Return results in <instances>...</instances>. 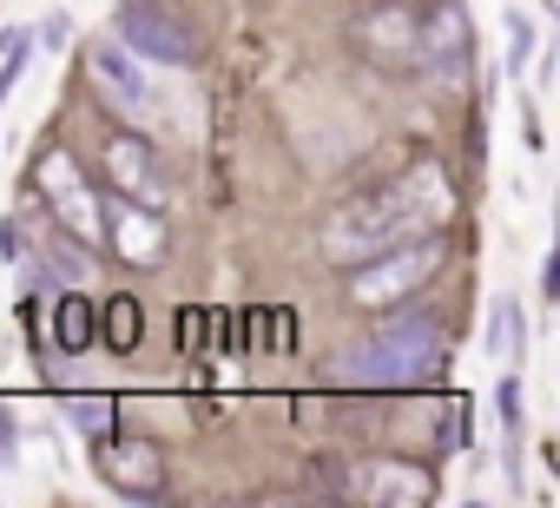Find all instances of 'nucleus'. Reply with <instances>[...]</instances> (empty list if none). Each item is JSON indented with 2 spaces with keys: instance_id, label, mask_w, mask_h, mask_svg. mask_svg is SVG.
<instances>
[{
  "instance_id": "obj_1",
  "label": "nucleus",
  "mask_w": 560,
  "mask_h": 508,
  "mask_svg": "<svg viewBox=\"0 0 560 508\" xmlns=\"http://www.w3.org/2000/svg\"><path fill=\"white\" fill-rule=\"evenodd\" d=\"M442 192H448L442 172L422 165V172L402 178V185H383V192H370V198H350V205L324 224V251H330L337 265H363V258H376V251H389L396 238H409L416 224H435V218L448 211Z\"/></svg>"
},
{
  "instance_id": "obj_2",
  "label": "nucleus",
  "mask_w": 560,
  "mask_h": 508,
  "mask_svg": "<svg viewBox=\"0 0 560 508\" xmlns=\"http://www.w3.org/2000/svg\"><path fill=\"white\" fill-rule=\"evenodd\" d=\"M435 357H442V331H435L422 311H409V318H389V324L357 350L350 377H357V383H389V390H402V383H422V377L435 370Z\"/></svg>"
},
{
  "instance_id": "obj_3",
  "label": "nucleus",
  "mask_w": 560,
  "mask_h": 508,
  "mask_svg": "<svg viewBox=\"0 0 560 508\" xmlns=\"http://www.w3.org/2000/svg\"><path fill=\"white\" fill-rule=\"evenodd\" d=\"M442 272V238H396L389 251H376V258H363V272L350 278V298L357 304H402L416 285H429Z\"/></svg>"
},
{
  "instance_id": "obj_4",
  "label": "nucleus",
  "mask_w": 560,
  "mask_h": 508,
  "mask_svg": "<svg viewBox=\"0 0 560 508\" xmlns=\"http://www.w3.org/2000/svg\"><path fill=\"white\" fill-rule=\"evenodd\" d=\"M86 73H93V86H100L119 113H139L145 126H159V113H165L159 73H152V60H139L126 41H100V47L86 54Z\"/></svg>"
},
{
  "instance_id": "obj_5",
  "label": "nucleus",
  "mask_w": 560,
  "mask_h": 508,
  "mask_svg": "<svg viewBox=\"0 0 560 508\" xmlns=\"http://www.w3.org/2000/svg\"><path fill=\"white\" fill-rule=\"evenodd\" d=\"M119 41L139 60H152V67H191V54H198L191 27L172 21L165 8H152V0H126V8H119Z\"/></svg>"
},
{
  "instance_id": "obj_6",
  "label": "nucleus",
  "mask_w": 560,
  "mask_h": 508,
  "mask_svg": "<svg viewBox=\"0 0 560 508\" xmlns=\"http://www.w3.org/2000/svg\"><path fill=\"white\" fill-rule=\"evenodd\" d=\"M34 178H40V192H47V205H54V218L67 224V238H80V244H93V238H100V198H93V185L80 178V165H73V152H47V159L34 165Z\"/></svg>"
},
{
  "instance_id": "obj_7",
  "label": "nucleus",
  "mask_w": 560,
  "mask_h": 508,
  "mask_svg": "<svg viewBox=\"0 0 560 508\" xmlns=\"http://www.w3.org/2000/svg\"><path fill=\"white\" fill-rule=\"evenodd\" d=\"M106 238H113L119 258H132V265H159L165 258V218H159V205L113 198L106 205Z\"/></svg>"
},
{
  "instance_id": "obj_8",
  "label": "nucleus",
  "mask_w": 560,
  "mask_h": 508,
  "mask_svg": "<svg viewBox=\"0 0 560 508\" xmlns=\"http://www.w3.org/2000/svg\"><path fill=\"white\" fill-rule=\"evenodd\" d=\"M93 469L119 488V495H159L165 488V469H159V449L152 442H132V436H100V455Z\"/></svg>"
},
{
  "instance_id": "obj_9",
  "label": "nucleus",
  "mask_w": 560,
  "mask_h": 508,
  "mask_svg": "<svg viewBox=\"0 0 560 508\" xmlns=\"http://www.w3.org/2000/svg\"><path fill=\"white\" fill-rule=\"evenodd\" d=\"M106 172H113V178H119V192H126V198H139V205H159V198H165L159 159H152V146H139L132 132L106 139Z\"/></svg>"
},
{
  "instance_id": "obj_10",
  "label": "nucleus",
  "mask_w": 560,
  "mask_h": 508,
  "mask_svg": "<svg viewBox=\"0 0 560 508\" xmlns=\"http://www.w3.org/2000/svg\"><path fill=\"white\" fill-rule=\"evenodd\" d=\"M416 60H429V67H442V73L468 60V14H462V0H442L435 21L416 27Z\"/></svg>"
},
{
  "instance_id": "obj_11",
  "label": "nucleus",
  "mask_w": 560,
  "mask_h": 508,
  "mask_svg": "<svg viewBox=\"0 0 560 508\" xmlns=\"http://www.w3.org/2000/svg\"><path fill=\"white\" fill-rule=\"evenodd\" d=\"M363 501H429V475L402 462H363Z\"/></svg>"
},
{
  "instance_id": "obj_12",
  "label": "nucleus",
  "mask_w": 560,
  "mask_h": 508,
  "mask_svg": "<svg viewBox=\"0 0 560 508\" xmlns=\"http://www.w3.org/2000/svg\"><path fill=\"white\" fill-rule=\"evenodd\" d=\"M521 350H527V324H521V304H514V298H501V304L488 311V357L514 363Z\"/></svg>"
},
{
  "instance_id": "obj_13",
  "label": "nucleus",
  "mask_w": 560,
  "mask_h": 508,
  "mask_svg": "<svg viewBox=\"0 0 560 508\" xmlns=\"http://www.w3.org/2000/svg\"><path fill=\"white\" fill-rule=\"evenodd\" d=\"M363 34H370V47H376V54H396V47H402V60H416V21H409L402 8L376 14V21H370Z\"/></svg>"
},
{
  "instance_id": "obj_14",
  "label": "nucleus",
  "mask_w": 560,
  "mask_h": 508,
  "mask_svg": "<svg viewBox=\"0 0 560 508\" xmlns=\"http://www.w3.org/2000/svg\"><path fill=\"white\" fill-rule=\"evenodd\" d=\"M60 344L67 350H86L93 344V304L73 291V298H60Z\"/></svg>"
},
{
  "instance_id": "obj_15",
  "label": "nucleus",
  "mask_w": 560,
  "mask_h": 508,
  "mask_svg": "<svg viewBox=\"0 0 560 508\" xmlns=\"http://www.w3.org/2000/svg\"><path fill=\"white\" fill-rule=\"evenodd\" d=\"M139 331H145L139 304H132V298H106V337H113V350H132Z\"/></svg>"
},
{
  "instance_id": "obj_16",
  "label": "nucleus",
  "mask_w": 560,
  "mask_h": 508,
  "mask_svg": "<svg viewBox=\"0 0 560 508\" xmlns=\"http://www.w3.org/2000/svg\"><path fill=\"white\" fill-rule=\"evenodd\" d=\"M0 47H8V60H0V100H8L14 80H21V67H27V54H34V34L27 27H8V34H0Z\"/></svg>"
},
{
  "instance_id": "obj_17",
  "label": "nucleus",
  "mask_w": 560,
  "mask_h": 508,
  "mask_svg": "<svg viewBox=\"0 0 560 508\" xmlns=\"http://www.w3.org/2000/svg\"><path fill=\"white\" fill-rule=\"evenodd\" d=\"M494 409H501V429L514 436V429H521V377H514V363H508L501 383H494Z\"/></svg>"
},
{
  "instance_id": "obj_18",
  "label": "nucleus",
  "mask_w": 560,
  "mask_h": 508,
  "mask_svg": "<svg viewBox=\"0 0 560 508\" xmlns=\"http://www.w3.org/2000/svg\"><path fill=\"white\" fill-rule=\"evenodd\" d=\"M67 416H73V429H93V436H106V429H113V403H106V396H73V409H67Z\"/></svg>"
},
{
  "instance_id": "obj_19",
  "label": "nucleus",
  "mask_w": 560,
  "mask_h": 508,
  "mask_svg": "<svg viewBox=\"0 0 560 508\" xmlns=\"http://www.w3.org/2000/svg\"><path fill=\"white\" fill-rule=\"evenodd\" d=\"M508 41H514V47H508V60L521 67V60L534 54V21H527V14H508Z\"/></svg>"
}]
</instances>
